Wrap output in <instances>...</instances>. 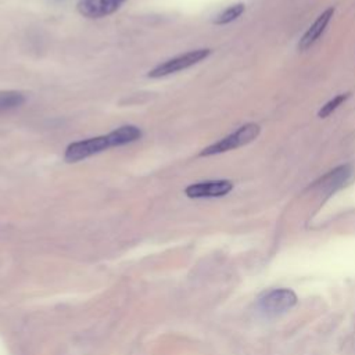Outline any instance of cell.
Segmentation results:
<instances>
[{
	"label": "cell",
	"mask_w": 355,
	"mask_h": 355,
	"mask_svg": "<svg viewBox=\"0 0 355 355\" xmlns=\"http://www.w3.org/2000/svg\"><path fill=\"white\" fill-rule=\"evenodd\" d=\"M259 130H261L259 125H257V123H245V125L240 126L237 130H234L233 133H230L226 137L220 139L219 141L205 147L200 153V157H209V155L226 153V151L239 148L241 146H245V144L251 143L254 139L258 137Z\"/></svg>",
	"instance_id": "6da1fadb"
},
{
	"label": "cell",
	"mask_w": 355,
	"mask_h": 355,
	"mask_svg": "<svg viewBox=\"0 0 355 355\" xmlns=\"http://www.w3.org/2000/svg\"><path fill=\"white\" fill-rule=\"evenodd\" d=\"M209 54H211L209 49H197V50L187 51L184 54L176 55V57L169 58L165 62L157 65L155 68L148 71V76L150 78H162V76L176 73L179 71H183V69H186L189 67H193L194 64L202 61Z\"/></svg>",
	"instance_id": "7a4b0ae2"
},
{
	"label": "cell",
	"mask_w": 355,
	"mask_h": 355,
	"mask_svg": "<svg viewBox=\"0 0 355 355\" xmlns=\"http://www.w3.org/2000/svg\"><path fill=\"white\" fill-rule=\"evenodd\" d=\"M111 147H114L112 139H111L110 133H107L103 136H96V137H90L86 140L71 143L65 148L64 158L67 162H78V161L89 158V157L98 154Z\"/></svg>",
	"instance_id": "3957f363"
},
{
	"label": "cell",
	"mask_w": 355,
	"mask_h": 355,
	"mask_svg": "<svg viewBox=\"0 0 355 355\" xmlns=\"http://www.w3.org/2000/svg\"><path fill=\"white\" fill-rule=\"evenodd\" d=\"M295 304L297 295L290 288H272L258 298L259 309L269 316L280 315L291 309Z\"/></svg>",
	"instance_id": "277c9868"
},
{
	"label": "cell",
	"mask_w": 355,
	"mask_h": 355,
	"mask_svg": "<svg viewBox=\"0 0 355 355\" xmlns=\"http://www.w3.org/2000/svg\"><path fill=\"white\" fill-rule=\"evenodd\" d=\"M233 189V183L226 179L218 180H205L197 182L184 189V194L190 198H212V197H223L230 193Z\"/></svg>",
	"instance_id": "5b68a950"
},
{
	"label": "cell",
	"mask_w": 355,
	"mask_h": 355,
	"mask_svg": "<svg viewBox=\"0 0 355 355\" xmlns=\"http://www.w3.org/2000/svg\"><path fill=\"white\" fill-rule=\"evenodd\" d=\"M126 0H79L76 8L86 18H103L115 12Z\"/></svg>",
	"instance_id": "8992f818"
},
{
	"label": "cell",
	"mask_w": 355,
	"mask_h": 355,
	"mask_svg": "<svg viewBox=\"0 0 355 355\" xmlns=\"http://www.w3.org/2000/svg\"><path fill=\"white\" fill-rule=\"evenodd\" d=\"M333 14H334V8L330 7V8H327L326 11H323V12L315 19V22L306 29V32H305V33L302 35V37L300 39V43H298V49H300V50L304 51V50L309 49V47L320 37V35L324 32L327 24L330 22Z\"/></svg>",
	"instance_id": "52a82bcc"
},
{
	"label": "cell",
	"mask_w": 355,
	"mask_h": 355,
	"mask_svg": "<svg viewBox=\"0 0 355 355\" xmlns=\"http://www.w3.org/2000/svg\"><path fill=\"white\" fill-rule=\"evenodd\" d=\"M110 133L114 139L115 147L133 143V141H136L141 137V130L135 125H123V126H119V128L114 129Z\"/></svg>",
	"instance_id": "ba28073f"
},
{
	"label": "cell",
	"mask_w": 355,
	"mask_h": 355,
	"mask_svg": "<svg viewBox=\"0 0 355 355\" xmlns=\"http://www.w3.org/2000/svg\"><path fill=\"white\" fill-rule=\"evenodd\" d=\"M351 175V169L348 165H341V166H337L334 168L333 171H330L329 173H326L320 183L322 186L324 187H329V189H334L337 186H341Z\"/></svg>",
	"instance_id": "9c48e42d"
},
{
	"label": "cell",
	"mask_w": 355,
	"mask_h": 355,
	"mask_svg": "<svg viewBox=\"0 0 355 355\" xmlns=\"http://www.w3.org/2000/svg\"><path fill=\"white\" fill-rule=\"evenodd\" d=\"M244 10H245V6L243 3H237V4L229 6L220 14L216 15V18L214 19V24H216V25H226V24L237 19L244 12Z\"/></svg>",
	"instance_id": "30bf717a"
},
{
	"label": "cell",
	"mask_w": 355,
	"mask_h": 355,
	"mask_svg": "<svg viewBox=\"0 0 355 355\" xmlns=\"http://www.w3.org/2000/svg\"><path fill=\"white\" fill-rule=\"evenodd\" d=\"M25 97L18 92H3L0 93V111L11 110L24 104Z\"/></svg>",
	"instance_id": "8fae6325"
},
{
	"label": "cell",
	"mask_w": 355,
	"mask_h": 355,
	"mask_svg": "<svg viewBox=\"0 0 355 355\" xmlns=\"http://www.w3.org/2000/svg\"><path fill=\"white\" fill-rule=\"evenodd\" d=\"M349 97V93H343V94H338L334 98H331L330 101H327L324 105H322V108L319 110L318 112V116L319 118H326L329 116L330 114H333L343 103H345V100Z\"/></svg>",
	"instance_id": "7c38bea8"
}]
</instances>
